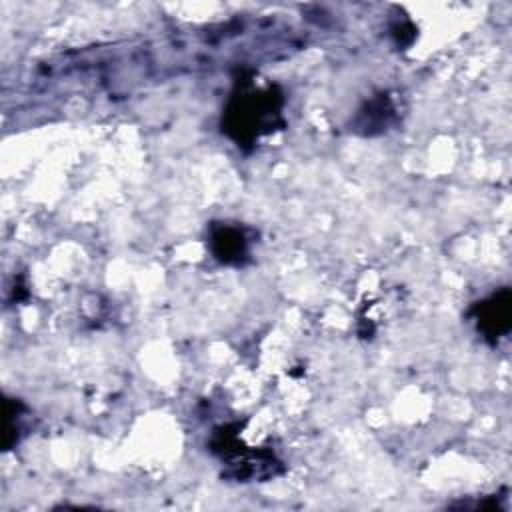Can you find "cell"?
<instances>
[{
    "mask_svg": "<svg viewBox=\"0 0 512 512\" xmlns=\"http://www.w3.org/2000/svg\"><path fill=\"white\" fill-rule=\"evenodd\" d=\"M392 116H394V106L390 98L386 94H378L360 110L356 126L364 128V134L382 132L392 122Z\"/></svg>",
    "mask_w": 512,
    "mask_h": 512,
    "instance_id": "277c9868",
    "label": "cell"
},
{
    "mask_svg": "<svg viewBox=\"0 0 512 512\" xmlns=\"http://www.w3.org/2000/svg\"><path fill=\"white\" fill-rule=\"evenodd\" d=\"M470 316L474 318L478 332L482 336L496 344L502 336L510 332V318H512V296L508 288H502L500 292H494L490 298L476 302L470 310Z\"/></svg>",
    "mask_w": 512,
    "mask_h": 512,
    "instance_id": "7a4b0ae2",
    "label": "cell"
},
{
    "mask_svg": "<svg viewBox=\"0 0 512 512\" xmlns=\"http://www.w3.org/2000/svg\"><path fill=\"white\" fill-rule=\"evenodd\" d=\"M282 92L278 86L254 88L250 78H238L236 90L226 106L222 130L240 146H254L262 134H270L282 120Z\"/></svg>",
    "mask_w": 512,
    "mask_h": 512,
    "instance_id": "6da1fadb",
    "label": "cell"
},
{
    "mask_svg": "<svg viewBox=\"0 0 512 512\" xmlns=\"http://www.w3.org/2000/svg\"><path fill=\"white\" fill-rule=\"evenodd\" d=\"M210 250L222 264L240 266L248 258V238L242 228L214 224L210 228Z\"/></svg>",
    "mask_w": 512,
    "mask_h": 512,
    "instance_id": "3957f363",
    "label": "cell"
}]
</instances>
